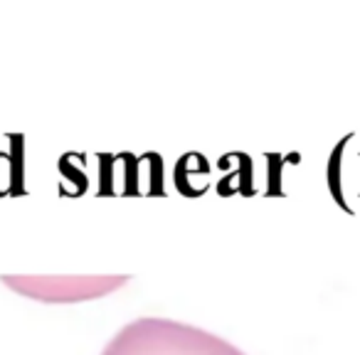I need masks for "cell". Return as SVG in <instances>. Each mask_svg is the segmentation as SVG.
Here are the masks:
<instances>
[{
    "mask_svg": "<svg viewBox=\"0 0 360 355\" xmlns=\"http://www.w3.org/2000/svg\"><path fill=\"white\" fill-rule=\"evenodd\" d=\"M8 289L42 304H79L109 296L121 289L129 276H0Z\"/></svg>",
    "mask_w": 360,
    "mask_h": 355,
    "instance_id": "7a4b0ae2",
    "label": "cell"
},
{
    "mask_svg": "<svg viewBox=\"0 0 360 355\" xmlns=\"http://www.w3.org/2000/svg\"><path fill=\"white\" fill-rule=\"evenodd\" d=\"M101 355H247L230 340L173 318H136L106 343Z\"/></svg>",
    "mask_w": 360,
    "mask_h": 355,
    "instance_id": "6da1fadb",
    "label": "cell"
}]
</instances>
